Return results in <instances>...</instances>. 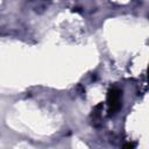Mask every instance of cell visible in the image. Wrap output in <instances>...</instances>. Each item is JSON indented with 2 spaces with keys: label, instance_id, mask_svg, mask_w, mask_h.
I'll list each match as a JSON object with an SVG mask.
<instances>
[{
  "label": "cell",
  "instance_id": "obj_1",
  "mask_svg": "<svg viewBox=\"0 0 149 149\" xmlns=\"http://www.w3.org/2000/svg\"><path fill=\"white\" fill-rule=\"evenodd\" d=\"M121 97H122V91L116 87L111 88L108 91L107 104H108V114L109 115H114L121 108Z\"/></svg>",
  "mask_w": 149,
  "mask_h": 149
},
{
  "label": "cell",
  "instance_id": "obj_2",
  "mask_svg": "<svg viewBox=\"0 0 149 149\" xmlns=\"http://www.w3.org/2000/svg\"><path fill=\"white\" fill-rule=\"evenodd\" d=\"M123 147H125V148H134L135 144H133V143H127V144H125Z\"/></svg>",
  "mask_w": 149,
  "mask_h": 149
}]
</instances>
